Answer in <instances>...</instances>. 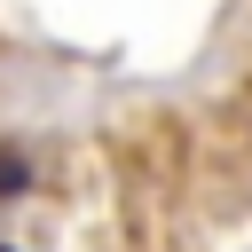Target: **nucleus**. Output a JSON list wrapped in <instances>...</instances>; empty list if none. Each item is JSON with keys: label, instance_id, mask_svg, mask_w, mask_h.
Segmentation results:
<instances>
[{"label": "nucleus", "instance_id": "2", "mask_svg": "<svg viewBox=\"0 0 252 252\" xmlns=\"http://www.w3.org/2000/svg\"><path fill=\"white\" fill-rule=\"evenodd\" d=\"M0 252H8V244H0Z\"/></svg>", "mask_w": 252, "mask_h": 252}, {"label": "nucleus", "instance_id": "1", "mask_svg": "<svg viewBox=\"0 0 252 252\" xmlns=\"http://www.w3.org/2000/svg\"><path fill=\"white\" fill-rule=\"evenodd\" d=\"M16 197H32V158H24V142H0V205H16Z\"/></svg>", "mask_w": 252, "mask_h": 252}]
</instances>
